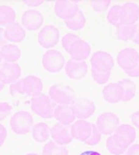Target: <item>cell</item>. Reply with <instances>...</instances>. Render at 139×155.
Wrapping results in <instances>:
<instances>
[{"label": "cell", "mask_w": 139, "mask_h": 155, "mask_svg": "<svg viewBox=\"0 0 139 155\" xmlns=\"http://www.w3.org/2000/svg\"><path fill=\"white\" fill-rule=\"evenodd\" d=\"M103 98L109 104H118L123 101V90L120 85L117 83H110L103 88Z\"/></svg>", "instance_id": "cell-22"}, {"label": "cell", "mask_w": 139, "mask_h": 155, "mask_svg": "<svg viewBox=\"0 0 139 155\" xmlns=\"http://www.w3.org/2000/svg\"><path fill=\"white\" fill-rule=\"evenodd\" d=\"M74 115L77 120H86L92 116L96 112L95 102L84 97L75 98L71 104Z\"/></svg>", "instance_id": "cell-7"}, {"label": "cell", "mask_w": 139, "mask_h": 155, "mask_svg": "<svg viewBox=\"0 0 139 155\" xmlns=\"http://www.w3.org/2000/svg\"><path fill=\"white\" fill-rule=\"evenodd\" d=\"M2 64V57H1V54H0V65Z\"/></svg>", "instance_id": "cell-47"}, {"label": "cell", "mask_w": 139, "mask_h": 155, "mask_svg": "<svg viewBox=\"0 0 139 155\" xmlns=\"http://www.w3.org/2000/svg\"><path fill=\"white\" fill-rule=\"evenodd\" d=\"M101 139H102V134L98 129V127L96 126V124L92 123V132H90L89 137H87V140L84 143L88 145V146H96V145H98L101 142Z\"/></svg>", "instance_id": "cell-32"}, {"label": "cell", "mask_w": 139, "mask_h": 155, "mask_svg": "<svg viewBox=\"0 0 139 155\" xmlns=\"http://www.w3.org/2000/svg\"><path fill=\"white\" fill-rule=\"evenodd\" d=\"M64 25L68 29L73 30V31H79V30L84 28L86 25V17H85L84 12L80 9L75 17L65 21Z\"/></svg>", "instance_id": "cell-28"}, {"label": "cell", "mask_w": 139, "mask_h": 155, "mask_svg": "<svg viewBox=\"0 0 139 155\" xmlns=\"http://www.w3.org/2000/svg\"><path fill=\"white\" fill-rule=\"evenodd\" d=\"M80 155H102L100 152H97V151H93V150H88V151H84L82 152Z\"/></svg>", "instance_id": "cell-45"}, {"label": "cell", "mask_w": 139, "mask_h": 155, "mask_svg": "<svg viewBox=\"0 0 139 155\" xmlns=\"http://www.w3.org/2000/svg\"><path fill=\"white\" fill-rule=\"evenodd\" d=\"M16 22V12L9 5H0V26L7 27Z\"/></svg>", "instance_id": "cell-27"}, {"label": "cell", "mask_w": 139, "mask_h": 155, "mask_svg": "<svg viewBox=\"0 0 139 155\" xmlns=\"http://www.w3.org/2000/svg\"><path fill=\"white\" fill-rule=\"evenodd\" d=\"M9 93L12 95H18V94H24V90H23V81L22 79L18 80L17 82L11 84L9 87Z\"/></svg>", "instance_id": "cell-36"}, {"label": "cell", "mask_w": 139, "mask_h": 155, "mask_svg": "<svg viewBox=\"0 0 139 155\" xmlns=\"http://www.w3.org/2000/svg\"><path fill=\"white\" fill-rule=\"evenodd\" d=\"M44 23V16L36 9H27L23 12L21 18V25L28 31H36Z\"/></svg>", "instance_id": "cell-11"}, {"label": "cell", "mask_w": 139, "mask_h": 155, "mask_svg": "<svg viewBox=\"0 0 139 155\" xmlns=\"http://www.w3.org/2000/svg\"><path fill=\"white\" fill-rule=\"evenodd\" d=\"M22 69L18 63L3 62L0 65V80L4 85L12 84L20 80Z\"/></svg>", "instance_id": "cell-12"}, {"label": "cell", "mask_w": 139, "mask_h": 155, "mask_svg": "<svg viewBox=\"0 0 139 155\" xmlns=\"http://www.w3.org/2000/svg\"><path fill=\"white\" fill-rule=\"evenodd\" d=\"M130 78H139V62L135 67H133L132 69L128 71H125Z\"/></svg>", "instance_id": "cell-42"}, {"label": "cell", "mask_w": 139, "mask_h": 155, "mask_svg": "<svg viewBox=\"0 0 139 155\" xmlns=\"http://www.w3.org/2000/svg\"><path fill=\"white\" fill-rule=\"evenodd\" d=\"M9 126L15 134H27L33 127V118L27 111H19L12 116Z\"/></svg>", "instance_id": "cell-3"}, {"label": "cell", "mask_w": 139, "mask_h": 155, "mask_svg": "<svg viewBox=\"0 0 139 155\" xmlns=\"http://www.w3.org/2000/svg\"><path fill=\"white\" fill-rule=\"evenodd\" d=\"M116 62L123 71H130L137 65L139 62L138 51L133 48H125L120 50L116 57Z\"/></svg>", "instance_id": "cell-10"}, {"label": "cell", "mask_w": 139, "mask_h": 155, "mask_svg": "<svg viewBox=\"0 0 139 155\" xmlns=\"http://www.w3.org/2000/svg\"><path fill=\"white\" fill-rule=\"evenodd\" d=\"M80 11L79 3L75 1H68V0H58L54 4V12L57 18L64 21L72 19Z\"/></svg>", "instance_id": "cell-9"}, {"label": "cell", "mask_w": 139, "mask_h": 155, "mask_svg": "<svg viewBox=\"0 0 139 155\" xmlns=\"http://www.w3.org/2000/svg\"><path fill=\"white\" fill-rule=\"evenodd\" d=\"M107 21L115 28L122 24V5L115 4V5L110 6L107 12Z\"/></svg>", "instance_id": "cell-31"}, {"label": "cell", "mask_w": 139, "mask_h": 155, "mask_svg": "<svg viewBox=\"0 0 139 155\" xmlns=\"http://www.w3.org/2000/svg\"><path fill=\"white\" fill-rule=\"evenodd\" d=\"M92 123L86 120H76L70 127L73 139L79 142H85L92 132Z\"/></svg>", "instance_id": "cell-17"}, {"label": "cell", "mask_w": 139, "mask_h": 155, "mask_svg": "<svg viewBox=\"0 0 139 155\" xmlns=\"http://www.w3.org/2000/svg\"><path fill=\"white\" fill-rule=\"evenodd\" d=\"M22 81H23V90L25 95L34 97L42 94L44 86H43L41 78L36 76H27L22 79Z\"/></svg>", "instance_id": "cell-19"}, {"label": "cell", "mask_w": 139, "mask_h": 155, "mask_svg": "<svg viewBox=\"0 0 139 155\" xmlns=\"http://www.w3.org/2000/svg\"><path fill=\"white\" fill-rule=\"evenodd\" d=\"M12 111V107L9 102H0V121L5 119Z\"/></svg>", "instance_id": "cell-37"}, {"label": "cell", "mask_w": 139, "mask_h": 155, "mask_svg": "<svg viewBox=\"0 0 139 155\" xmlns=\"http://www.w3.org/2000/svg\"><path fill=\"white\" fill-rule=\"evenodd\" d=\"M134 44H136V45H138L139 46V24H137V30H136V34H135V36H134V38H133V41H132Z\"/></svg>", "instance_id": "cell-44"}, {"label": "cell", "mask_w": 139, "mask_h": 155, "mask_svg": "<svg viewBox=\"0 0 139 155\" xmlns=\"http://www.w3.org/2000/svg\"><path fill=\"white\" fill-rule=\"evenodd\" d=\"M24 4L29 7H36V6H40L41 4L44 3L43 0H24Z\"/></svg>", "instance_id": "cell-40"}, {"label": "cell", "mask_w": 139, "mask_h": 155, "mask_svg": "<svg viewBox=\"0 0 139 155\" xmlns=\"http://www.w3.org/2000/svg\"><path fill=\"white\" fill-rule=\"evenodd\" d=\"M32 137L37 143H45L51 137V128L45 122H40L33 125L31 129Z\"/></svg>", "instance_id": "cell-24"}, {"label": "cell", "mask_w": 139, "mask_h": 155, "mask_svg": "<svg viewBox=\"0 0 139 155\" xmlns=\"http://www.w3.org/2000/svg\"><path fill=\"white\" fill-rule=\"evenodd\" d=\"M106 148L113 155H123L126 153V151H127V148H125L117 141V139L114 137V134H111L106 140Z\"/></svg>", "instance_id": "cell-30"}, {"label": "cell", "mask_w": 139, "mask_h": 155, "mask_svg": "<svg viewBox=\"0 0 139 155\" xmlns=\"http://www.w3.org/2000/svg\"><path fill=\"white\" fill-rule=\"evenodd\" d=\"M125 155H139V144H133L127 149Z\"/></svg>", "instance_id": "cell-38"}, {"label": "cell", "mask_w": 139, "mask_h": 155, "mask_svg": "<svg viewBox=\"0 0 139 155\" xmlns=\"http://www.w3.org/2000/svg\"><path fill=\"white\" fill-rule=\"evenodd\" d=\"M48 95L57 106H71L75 101L74 90L64 84L52 85L49 88Z\"/></svg>", "instance_id": "cell-2"}, {"label": "cell", "mask_w": 139, "mask_h": 155, "mask_svg": "<svg viewBox=\"0 0 139 155\" xmlns=\"http://www.w3.org/2000/svg\"><path fill=\"white\" fill-rule=\"evenodd\" d=\"M78 39H80V37L78 35H76V34H74V33L64 34V35L62 36V38H61L62 48H64L67 52H69L71 47H72L73 45H74L75 42L78 41Z\"/></svg>", "instance_id": "cell-34"}, {"label": "cell", "mask_w": 139, "mask_h": 155, "mask_svg": "<svg viewBox=\"0 0 139 155\" xmlns=\"http://www.w3.org/2000/svg\"><path fill=\"white\" fill-rule=\"evenodd\" d=\"M60 39L59 29L54 25H46L40 30L37 34V41L41 47L51 50L58 44Z\"/></svg>", "instance_id": "cell-6"}, {"label": "cell", "mask_w": 139, "mask_h": 155, "mask_svg": "<svg viewBox=\"0 0 139 155\" xmlns=\"http://www.w3.org/2000/svg\"><path fill=\"white\" fill-rule=\"evenodd\" d=\"M26 155H39V154H36V153H28V154H26Z\"/></svg>", "instance_id": "cell-48"}, {"label": "cell", "mask_w": 139, "mask_h": 155, "mask_svg": "<svg viewBox=\"0 0 139 155\" xmlns=\"http://www.w3.org/2000/svg\"><path fill=\"white\" fill-rule=\"evenodd\" d=\"M131 122L135 128L139 129V111H136L131 115Z\"/></svg>", "instance_id": "cell-41"}, {"label": "cell", "mask_w": 139, "mask_h": 155, "mask_svg": "<svg viewBox=\"0 0 139 155\" xmlns=\"http://www.w3.org/2000/svg\"><path fill=\"white\" fill-rule=\"evenodd\" d=\"M137 30V24L136 25H126L120 24L116 27V37L122 41H133L134 36Z\"/></svg>", "instance_id": "cell-25"}, {"label": "cell", "mask_w": 139, "mask_h": 155, "mask_svg": "<svg viewBox=\"0 0 139 155\" xmlns=\"http://www.w3.org/2000/svg\"><path fill=\"white\" fill-rule=\"evenodd\" d=\"M71 56V59L75 61H85L92 53V47L84 39H78L77 41L71 47L68 52Z\"/></svg>", "instance_id": "cell-16"}, {"label": "cell", "mask_w": 139, "mask_h": 155, "mask_svg": "<svg viewBox=\"0 0 139 155\" xmlns=\"http://www.w3.org/2000/svg\"><path fill=\"white\" fill-rule=\"evenodd\" d=\"M25 36H26V31L24 27L18 22H15L14 24L5 27L4 29V37L6 41L11 44H18V42L23 41Z\"/></svg>", "instance_id": "cell-20"}, {"label": "cell", "mask_w": 139, "mask_h": 155, "mask_svg": "<svg viewBox=\"0 0 139 155\" xmlns=\"http://www.w3.org/2000/svg\"><path fill=\"white\" fill-rule=\"evenodd\" d=\"M92 69L99 71H111L114 67V59L108 52L97 51L90 57Z\"/></svg>", "instance_id": "cell-8"}, {"label": "cell", "mask_w": 139, "mask_h": 155, "mask_svg": "<svg viewBox=\"0 0 139 155\" xmlns=\"http://www.w3.org/2000/svg\"><path fill=\"white\" fill-rule=\"evenodd\" d=\"M6 137H7V130H6V128L3 125H2V124H0V147H1L2 145L4 144Z\"/></svg>", "instance_id": "cell-39"}, {"label": "cell", "mask_w": 139, "mask_h": 155, "mask_svg": "<svg viewBox=\"0 0 139 155\" xmlns=\"http://www.w3.org/2000/svg\"><path fill=\"white\" fill-rule=\"evenodd\" d=\"M123 90V101H130L135 97L137 86L130 79H123L118 82Z\"/></svg>", "instance_id": "cell-26"}, {"label": "cell", "mask_w": 139, "mask_h": 155, "mask_svg": "<svg viewBox=\"0 0 139 155\" xmlns=\"http://www.w3.org/2000/svg\"><path fill=\"white\" fill-rule=\"evenodd\" d=\"M42 155H69V150L65 146H61L51 141L45 144Z\"/></svg>", "instance_id": "cell-29"}, {"label": "cell", "mask_w": 139, "mask_h": 155, "mask_svg": "<svg viewBox=\"0 0 139 155\" xmlns=\"http://www.w3.org/2000/svg\"><path fill=\"white\" fill-rule=\"evenodd\" d=\"M4 86H5V85H4L3 83H2L1 80H0V91H2V90L4 89Z\"/></svg>", "instance_id": "cell-46"}, {"label": "cell", "mask_w": 139, "mask_h": 155, "mask_svg": "<svg viewBox=\"0 0 139 155\" xmlns=\"http://www.w3.org/2000/svg\"><path fill=\"white\" fill-rule=\"evenodd\" d=\"M111 71H99L92 69V77L93 81L99 85H104L109 81Z\"/></svg>", "instance_id": "cell-33"}, {"label": "cell", "mask_w": 139, "mask_h": 155, "mask_svg": "<svg viewBox=\"0 0 139 155\" xmlns=\"http://www.w3.org/2000/svg\"><path fill=\"white\" fill-rule=\"evenodd\" d=\"M92 8L97 12H104L110 8L111 1L110 0H96L90 2Z\"/></svg>", "instance_id": "cell-35"}, {"label": "cell", "mask_w": 139, "mask_h": 155, "mask_svg": "<svg viewBox=\"0 0 139 155\" xmlns=\"http://www.w3.org/2000/svg\"><path fill=\"white\" fill-rule=\"evenodd\" d=\"M120 118L116 114L112 113V112H105L98 117L96 126L98 127V129L103 136L109 137L114 134L116 128L120 124Z\"/></svg>", "instance_id": "cell-5"}, {"label": "cell", "mask_w": 139, "mask_h": 155, "mask_svg": "<svg viewBox=\"0 0 139 155\" xmlns=\"http://www.w3.org/2000/svg\"><path fill=\"white\" fill-rule=\"evenodd\" d=\"M139 21V5L135 2H125L122 5V24L136 25Z\"/></svg>", "instance_id": "cell-18"}, {"label": "cell", "mask_w": 139, "mask_h": 155, "mask_svg": "<svg viewBox=\"0 0 139 155\" xmlns=\"http://www.w3.org/2000/svg\"><path fill=\"white\" fill-rule=\"evenodd\" d=\"M42 64L45 71L51 72V74H57L62 68H64V56L57 50H48L46 53L43 55Z\"/></svg>", "instance_id": "cell-4"}, {"label": "cell", "mask_w": 139, "mask_h": 155, "mask_svg": "<svg viewBox=\"0 0 139 155\" xmlns=\"http://www.w3.org/2000/svg\"><path fill=\"white\" fill-rule=\"evenodd\" d=\"M31 110L34 114L44 119H51L57 104L46 94H40L31 98Z\"/></svg>", "instance_id": "cell-1"}, {"label": "cell", "mask_w": 139, "mask_h": 155, "mask_svg": "<svg viewBox=\"0 0 139 155\" xmlns=\"http://www.w3.org/2000/svg\"><path fill=\"white\" fill-rule=\"evenodd\" d=\"M0 54H1L2 60L4 62H9V63H17V61L21 58L22 52L19 47L15 44H6L0 49Z\"/></svg>", "instance_id": "cell-23"}, {"label": "cell", "mask_w": 139, "mask_h": 155, "mask_svg": "<svg viewBox=\"0 0 139 155\" xmlns=\"http://www.w3.org/2000/svg\"><path fill=\"white\" fill-rule=\"evenodd\" d=\"M114 137L125 148H129L136 140V128L130 124H120L114 131Z\"/></svg>", "instance_id": "cell-13"}, {"label": "cell", "mask_w": 139, "mask_h": 155, "mask_svg": "<svg viewBox=\"0 0 139 155\" xmlns=\"http://www.w3.org/2000/svg\"><path fill=\"white\" fill-rule=\"evenodd\" d=\"M65 74L73 80H81L88 72V65L86 61H75L70 59L65 62Z\"/></svg>", "instance_id": "cell-14"}, {"label": "cell", "mask_w": 139, "mask_h": 155, "mask_svg": "<svg viewBox=\"0 0 139 155\" xmlns=\"http://www.w3.org/2000/svg\"><path fill=\"white\" fill-rule=\"evenodd\" d=\"M53 118L56 120L58 123L65 126H70L77 120L71 106H56Z\"/></svg>", "instance_id": "cell-21"}, {"label": "cell", "mask_w": 139, "mask_h": 155, "mask_svg": "<svg viewBox=\"0 0 139 155\" xmlns=\"http://www.w3.org/2000/svg\"><path fill=\"white\" fill-rule=\"evenodd\" d=\"M51 139L54 143L61 146H67L72 143L73 139L69 126L62 125L60 123L54 124L51 127Z\"/></svg>", "instance_id": "cell-15"}, {"label": "cell", "mask_w": 139, "mask_h": 155, "mask_svg": "<svg viewBox=\"0 0 139 155\" xmlns=\"http://www.w3.org/2000/svg\"><path fill=\"white\" fill-rule=\"evenodd\" d=\"M6 44H7V41H6L5 37H4V30L0 27V49L3 46H5Z\"/></svg>", "instance_id": "cell-43"}]
</instances>
